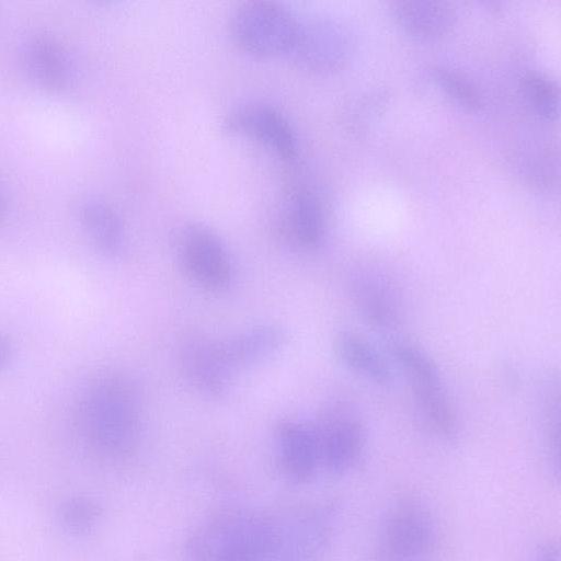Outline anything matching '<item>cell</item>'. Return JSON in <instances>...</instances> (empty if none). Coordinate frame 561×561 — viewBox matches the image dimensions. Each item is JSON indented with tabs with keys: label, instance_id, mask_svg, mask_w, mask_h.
I'll list each match as a JSON object with an SVG mask.
<instances>
[{
	"label": "cell",
	"instance_id": "15",
	"mask_svg": "<svg viewBox=\"0 0 561 561\" xmlns=\"http://www.w3.org/2000/svg\"><path fill=\"white\" fill-rule=\"evenodd\" d=\"M394 13L407 32L421 37H438L448 33L456 18L450 3L433 0L400 1Z\"/></svg>",
	"mask_w": 561,
	"mask_h": 561
},
{
	"label": "cell",
	"instance_id": "25",
	"mask_svg": "<svg viewBox=\"0 0 561 561\" xmlns=\"http://www.w3.org/2000/svg\"><path fill=\"white\" fill-rule=\"evenodd\" d=\"M8 211L5 197L0 190V222L5 218Z\"/></svg>",
	"mask_w": 561,
	"mask_h": 561
},
{
	"label": "cell",
	"instance_id": "14",
	"mask_svg": "<svg viewBox=\"0 0 561 561\" xmlns=\"http://www.w3.org/2000/svg\"><path fill=\"white\" fill-rule=\"evenodd\" d=\"M285 340L284 329L276 324H263L221 341L220 347L227 365L236 373L239 368L273 354L284 345Z\"/></svg>",
	"mask_w": 561,
	"mask_h": 561
},
{
	"label": "cell",
	"instance_id": "19",
	"mask_svg": "<svg viewBox=\"0 0 561 561\" xmlns=\"http://www.w3.org/2000/svg\"><path fill=\"white\" fill-rule=\"evenodd\" d=\"M390 353L412 381L416 399L444 390L436 364L423 350L409 343H396Z\"/></svg>",
	"mask_w": 561,
	"mask_h": 561
},
{
	"label": "cell",
	"instance_id": "17",
	"mask_svg": "<svg viewBox=\"0 0 561 561\" xmlns=\"http://www.w3.org/2000/svg\"><path fill=\"white\" fill-rule=\"evenodd\" d=\"M354 296L363 316L371 325L390 328L398 321V298L381 278L359 277L354 284Z\"/></svg>",
	"mask_w": 561,
	"mask_h": 561
},
{
	"label": "cell",
	"instance_id": "2",
	"mask_svg": "<svg viewBox=\"0 0 561 561\" xmlns=\"http://www.w3.org/2000/svg\"><path fill=\"white\" fill-rule=\"evenodd\" d=\"M268 513L224 506L206 516L187 536L191 561H268Z\"/></svg>",
	"mask_w": 561,
	"mask_h": 561
},
{
	"label": "cell",
	"instance_id": "4",
	"mask_svg": "<svg viewBox=\"0 0 561 561\" xmlns=\"http://www.w3.org/2000/svg\"><path fill=\"white\" fill-rule=\"evenodd\" d=\"M438 546L436 522L421 499L405 495L386 511L371 561H434Z\"/></svg>",
	"mask_w": 561,
	"mask_h": 561
},
{
	"label": "cell",
	"instance_id": "16",
	"mask_svg": "<svg viewBox=\"0 0 561 561\" xmlns=\"http://www.w3.org/2000/svg\"><path fill=\"white\" fill-rule=\"evenodd\" d=\"M285 220L293 239L300 247L312 249L321 243L325 230L324 213L313 192L296 191L287 201Z\"/></svg>",
	"mask_w": 561,
	"mask_h": 561
},
{
	"label": "cell",
	"instance_id": "11",
	"mask_svg": "<svg viewBox=\"0 0 561 561\" xmlns=\"http://www.w3.org/2000/svg\"><path fill=\"white\" fill-rule=\"evenodd\" d=\"M278 457L286 477L307 483L321 467L318 433L306 425L283 421L277 427Z\"/></svg>",
	"mask_w": 561,
	"mask_h": 561
},
{
	"label": "cell",
	"instance_id": "12",
	"mask_svg": "<svg viewBox=\"0 0 561 561\" xmlns=\"http://www.w3.org/2000/svg\"><path fill=\"white\" fill-rule=\"evenodd\" d=\"M321 466L333 476L350 472L358 462L365 445L362 423L353 417L329 422L318 434Z\"/></svg>",
	"mask_w": 561,
	"mask_h": 561
},
{
	"label": "cell",
	"instance_id": "1",
	"mask_svg": "<svg viewBox=\"0 0 561 561\" xmlns=\"http://www.w3.org/2000/svg\"><path fill=\"white\" fill-rule=\"evenodd\" d=\"M141 401L124 375L104 371L83 388L76 421L87 446L99 457L121 461L138 448L142 432Z\"/></svg>",
	"mask_w": 561,
	"mask_h": 561
},
{
	"label": "cell",
	"instance_id": "24",
	"mask_svg": "<svg viewBox=\"0 0 561 561\" xmlns=\"http://www.w3.org/2000/svg\"><path fill=\"white\" fill-rule=\"evenodd\" d=\"M13 348L7 335L0 333V371H3L11 364Z\"/></svg>",
	"mask_w": 561,
	"mask_h": 561
},
{
	"label": "cell",
	"instance_id": "5",
	"mask_svg": "<svg viewBox=\"0 0 561 561\" xmlns=\"http://www.w3.org/2000/svg\"><path fill=\"white\" fill-rule=\"evenodd\" d=\"M298 21L273 1H249L232 14L230 31L234 44L248 55L275 58L289 55Z\"/></svg>",
	"mask_w": 561,
	"mask_h": 561
},
{
	"label": "cell",
	"instance_id": "6",
	"mask_svg": "<svg viewBox=\"0 0 561 561\" xmlns=\"http://www.w3.org/2000/svg\"><path fill=\"white\" fill-rule=\"evenodd\" d=\"M222 124L226 133L252 138L282 159L289 160L296 153L293 128L272 105L261 102L241 104L228 113Z\"/></svg>",
	"mask_w": 561,
	"mask_h": 561
},
{
	"label": "cell",
	"instance_id": "3",
	"mask_svg": "<svg viewBox=\"0 0 561 561\" xmlns=\"http://www.w3.org/2000/svg\"><path fill=\"white\" fill-rule=\"evenodd\" d=\"M268 561H323L335 536L336 515L331 506L293 505L268 513Z\"/></svg>",
	"mask_w": 561,
	"mask_h": 561
},
{
	"label": "cell",
	"instance_id": "22",
	"mask_svg": "<svg viewBox=\"0 0 561 561\" xmlns=\"http://www.w3.org/2000/svg\"><path fill=\"white\" fill-rule=\"evenodd\" d=\"M436 79L446 93L460 105L473 111L482 106V99L478 88L460 71L440 68L436 71Z\"/></svg>",
	"mask_w": 561,
	"mask_h": 561
},
{
	"label": "cell",
	"instance_id": "7",
	"mask_svg": "<svg viewBox=\"0 0 561 561\" xmlns=\"http://www.w3.org/2000/svg\"><path fill=\"white\" fill-rule=\"evenodd\" d=\"M180 253L188 274L201 286L220 290L230 284L228 253L210 229L198 224L186 226L180 234Z\"/></svg>",
	"mask_w": 561,
	"mask_h": 561
},
{
	"label": "cell",
	"instance_id": "18",
	"mask_svg": "<svg viewBox=\"0 0 561 561\" xmlns=\"http://www.w3.org/2000/svg\"><path fill=\"white\" fill-rule=\"evenodd\" d=\"M341 359L354 371L378 385L391 379V370L383 357L363 336L354 332L342 333L336 342Z\"/></svg>",
	"mask_w": 561,
	"mask_h": 561
},
{
	"label": "cell",
	"instance_id": "20",
	"mask_svg": "<svg viewBox=\"0 0 561 561\" xmlns=\"http://www.w3.org/2000/svg\"><path fill=\"white\" fill-rule=\"evenodd\" d=\"M522 87L539 115L551 119L558 114L559 89L553 80L539 72H528L523 77Z\"/></svg>",
	"mask_w": 561,
	"mask_h": 561
},
{
	"label": "cell",
	"instance_id": "9",
	"mask_svg": "<svg viewBox=\"0 0 561 561\" xmlns=\"http://www.w3.org/2000/svg\"><path fill=\"white\" fill-rule=\"evenodd\" d=\"M23 58L30 77L45 91L59 93L71 85L72 62L56 37L45 33L30 37L24 45Z\"/></svg>",
	"mask_w": 561,
	"mask_h": 561
},
{
	"label": "cell",
	"instance_id": "8",
	"mask_svg": "<svg viewBox=\"0 0 561 561\" xmlns=\"http://www.w3.org/2000/svg\"><path fill=\"white\" fill-rule=\"evenodd\" d=\"M179 358L190 382L207 396H221L231 382L233 373L224 359L218 341L190 336L181 343Z\"/></svg>",
	"mask_w": 561,
	"mask_h": 561
},
{
	"label": "cell",
	"instance_id": "23",
	"mask_svg": "<svg viewBox=\"0 0 561 561\" xmlns=\"http://www.w3.org/2000/svg\"><path fill=\"white\" fill-rule=\"evenodd\" d=\"M533 561H560L559 547L552 542H546L535 552Z\"/></svg>",
	"mask_w": 561,
	"mask_h": 561
},
{
	"label": "cell",
	"instance_id": "13",
	"mask_svg": "<svg viewBox=\"0 0 561 561\" xmlns=\"http://www.w3.org/2000/svg\"><path fill=\"white\" fill-rule=\"evenodd\" d=\"M78 214L85 234L98 251L111 257L123 252L125 228L112 205L100 198H85L80 203Z\"/></svg>",
	"mask_w": 561,
	"mask_h": 561
},
{
	"label": "cell",
	"instance_id": "10",
	"mask_svg": "<svg viewBox=\"0 0 561 561\" xmlns=\"http://www.w3.org/2000/svg\"><path fill=\"white\" fill-rule=\"evenodd\" d=\"M345 46L343 33L334 23L325 20L298 22L289 55L302 67L325 70L343 59Z\"/></svg>",
	"mask_w": 561,
	"mask_h": 561
},
{
	"label": "cell",
	"instance_id": "21",
	"mask_svg": "<svg viewBox=\"0 0 561 561\" xmlns=\"http://www.w3.org/2000/svg\"><path fill=\"white\" fill-rule=\"evenodd\" d=\"M101 507L85 496H73L66 500L59 508L62 527L75 535L89 531L99 520Z\"/></svg>",
	"mask_w": 561,
	"mask_h": 561
}]
</instances>
